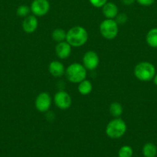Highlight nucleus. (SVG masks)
<instances>
[{"mask_svg":"<svg viewBox=\"0 0 157 157\" xmlns=\"http://www.w3.org/2000/svg\"><path fill=\"white\" fill-rule=\"evenodd\" d=\"M89 35L83 26H74L69 29L66 33V41L70 44L72 47L78 48L84 45L88 41Z\"/></svg>","mask_w":157,"mask_h":157,"instance_id":"nucleus-1","label":"nucleus"},{"mask_svg":"<svg viewBox=\"0 0 157 157\" xmlns=\"http://www.w3.org/2000/svg\"><path fill=\"white\" fill-rule=\"evenodd\" d=\"M127 130L126 122L120 117L114 118L108 123L106 127V133L111 139H119L123 136Z\"/></svg>","mask_w":157,"mask_h":157,"instance_id":"nucleus-2","label":"nucleus"},{"mask_svg":"<svg viewBox=\"0 0 157 157\" xmlns=\"http://www.w3.org/2000/svg\"><path fill=\"white\" fill-rule=\"evenodd\" d=\"M66 78L68 81L73 84H78L85 80L87 76V70L79 63H72L66 69Z\"/></svg>","mask_w":157,"mask_h":157,"instance_id":"nucleus-3","label":"nucleus"},{"mask_svg":"<svg viewBox=\"0 0 157 157\" xmlns=\"http://www.w3.org/2000/svg\"><path fill=\"white\" fill-rule=\"evenodd\" d=\"M155 75V68L152 64L146 61H142L135 65L134 75L141 81H149Z\"/></svg>","mask_w":157,"mask_h":157,"instance_id":"nucleus-4","label":"nucleus"},{"mask_svg":"<svg viewBox=\"0 0 157 157\" xmlns=\"http://www.w3.org/2000/svg\"><path fill=\"white\" fill-rule=\"evenodd\" d=\"M99 32L104 38L107 40H112L118 35L119 25L115 19L106 18L100 23Z\"/></svg>","mask_w":157,"mask_h":157,"instance_id":"nucleus-5","label":"nucleus"},{"mask_svg":"<svg viewBox=\"0 0 157 157\" xmlns=\"http://www.w3.org/2000/svg\"><path fill=\"white\" fill-rule=\"evenodd\" d=\"M52 98L47 92H41L37 95L35 100V109L40 113H46L50 109Z\"/></svg>","mask_w":157,"mask_h":157,"instance_id":"nucleus-6","label":"nucleus"},{"mask_svg":"<svg viewBox=\"0 0 157 157\" xmlns=\"http://www.w3.org/2000/svg\"><path fill=\"white\" fill-rule=\"evenodd\" d=\"M31 12L36 17H42L49 12L50 3L49 0H33L30 6Z\"/></svg>","mask_w":157,"mask_h":157,"instance_id":"nucleus-7","label":"nucleus"},{"mask_svg":"<svg viewBox=\"0 0 157 157\" xmlns=\"http://www.w3.org/2000/svg\"><path fill=\"white\" fill-rule=\"evenodd\" d=\"M54 104L60 110H68L72 105V98L66 91L59 90L54 96Z\"/></svg>","mask_w":157,"mask_h":157,"instance_id":"nucleus-8","label":"nucleus"},{"mask_svg":"<svg viewBox=\"0 0 157 157\" xmlns=\"http://www.w3.org/2000/svg\"><path fill=\"white\" fill-rule=\"evenodd\" d=\"M99 64V57L94 51H88L83 57V65L86 70L93 71L98 67Z\"/></svg>","mask_w":157,"mask_h":157,"instance_id":"nucleus-9","label":"nucleus"},{"mask_svg":"<svg viewBox=\"0 0 157 157\" xmlns=\"http://www.w3.org/2000/svg\"><path fill=\"white\" fill-rule=\"evenodd\" d=\"M55 52L59 59H66L72 53V46L66 41L58 42L55 45Z\"/></svg>","mask_w":157,"mask_h":157,"instance_id":"nucleus-10","label":"nucleus"},{"mask_svg":"<svg viewBox=\"0 0 157 157\" xmlns=\"http://www.w3.org/2000/svg\"><path fill=\"white\" fill-rule=\"evenodd\" d=\"M38 19H37V17L35 16L34 15H29L26 18H24L22 24L23 31L28 34L35 32L36 31L37 28H38Z\"/></svg>","mask_w":157,"mask_h":157,"instance_id":"nucleus-11","label":"nucleus"},{"mask_svg":"<svg viewBox=\"0 0 157 157\" xmlns=\"http://www.w3.org/2000/svg\"><path fill=\"white\" fill-rule=\"evenodd\" d=\"M49 72L54 78H60L66 73L65 66L61 61H52L49 64Z\"/></svg>","mask_w":157,"mask_h":157,"instance_id":"nucleus-12","label":"nucleus"},{"mask_svg":"<svg viewBox=\"0 0 157 157\" xmlns=\"http://www.w3.org/2000/svg\"><path fill=\"white\" fill-rule=\"evenodd\" d=\"M102 11L106 18H109V19H115L119 13L118 6L112 2H107L102 7Z\"/></svg>","mask_w":157,"mask_h":157,"instance_id":"nucleus-13","label":"nucleus"},{"mask_svg":"<svg viewBox=\"0 0 157 157\" xmlns=\"http://www.w3.org/2000/svg\"><path fill=\"white\" fill-rule=\"evenodd\" d=\"M92 82L89 80H83L78 83V91L82 95H88L92 92Z\"/></svg>","mask_w":157,"mask_h":157,"instance_id":"nucleus-14","label":"nucleus"},{"mask_svg":"<svg viewBox=\"0 0 157 157\" xmlns=\"http://www.w3.org/2000/svg\"><path fill=\"white\" fill-rule=\"evenodd\" d=\"M109 113L114 118H119L123 113V107L119 102H112L109 105Z\"/></svg>","mask_w":157,"mask_h":157,"instance_id":"nucleus-15","label":"nucleus"},{"mask_svg":"<svg viewBox=\"0 0 157 157\" xmlns=\"http://www.w3.org/2000/svg\"><path fill=\"white\" fill-rule=\"evenodd\" d=\"M143 154L144 157H155L157 147L152 143H147L143 147Z\"/></svg>","mask_w":157,"mask_h":157,"instance_id":"nucleus-16","label":"nucleus"},{"mask_svg":"<svg viewBox=\"0 0 157 157\" xmlns=\"http://www.w3.org/2000/svg\"><path fill=\"white\" fill-rule=\"evenodd\" d=\"M66 33L67 32L62 29H55L52 32V38L55 42H62L66 40Z\"/></svg>","mask_w":157,"mask_h":157,"instance_id":"nucleus-17","label":"nucleus"},{"mask_svg":"<svg viewBox=\"0 0 157 157\" xmlns=\"http://www.w3.org/2000/svg\"><path fill=\"white\" fill-rule=\"evenodd\" d=\"M146 42L150 47L157 48V29L149 30L146 35Z\"/></svg>","mask_w":157,"mask_h":157,"instance_id":"nucleus-18","label":"nucleus"},{"mask_svg":"<svg viewBox=\"0 0 157 157\" xmlns=\"http://www.w3.org/2000/svg\"><path fill=\"white\" fill-rule=\"evenodd\" d=\"M133 155V150L130 146H123L118 152L119 157H132Z\"/></svg>","mask_w":157,"mask_h":157,"instance_id":"nucleus-19","label":"nucleus"},{"mask_svg":"<svg viewBox=\"0 0 157 157\" xmlns=\"http://www.w3.org/2000/svg\"><path fill=\"white\" fill-rule=\"evenodd\" d=\"M30 12V7L26 6V5H21L16 9L17 15L19 17H22V18H26V17H27L28 15H29Z\"/></svg>","mask_w":157,"mask_h":157,"instance_id":"nucleus-20","label":"nucleus"},{"mask_svg":"<svg viewBox=\"0 0 157 157\" xmlns=\"http://www.w3.org/2000/svg\"><path fill=\"white\" fill-rule=\"evenodd\" d=\"M115 21L118 25H124L128 21V15L125 13H118L115 18Z\"/></svg>","mask_w":157,"mask_h":157,"instance_id":"nucleus-21","label":"nucleus"},{"mask_svg":"<svg viewBox=\"0 0 157 157\" xmlns=\"http://www.w3.org/2000/svg\"><path fill=\"white\" fill-rule=\"evenodd\" d=\"M90 4L95 8H102L106 2L108 0H89Z\"/></svg>","mask_w":157,"mask_h":157,"instance_id":"nucleus-22","label":"nucleus"},{"mask_svg":"<svg viewBox=\"0 0 157 157\" xmlns=\"http://www.w3.org/2000/svg\"><path fill=\"white\" fill-rule=\"evenodd\" d=\"M140 6H149L152 5L155 0H135Z\"/></svg>","mask_w":157,"mask_h":157,"instance_id":"nucleus-23","label":"nucleus"},{"mask_svg":"<svg viewBox=\"0 0 157 157\" xmlns=\"http://www.w3.org/2000/svg\"><path fill=\"white\" fill-rule=\"evenodd\" d=\"M135 1V0H121L123 4L125 6H131V5L133 4Z\"/></svg>","mask_w":157,"mask_h":157,"instance_id":"nucleus-24","label":"nucleus"},{"mask_svg":"<svg viewBox=\"0 0 157 157\" xmlns=\"http://www.w3.org/2000/svg\"><path fill=\"white\" fill-rule=\"evenodd\" d=\"M154 83H155V85L157 86V75H155V76H154Z\"/></svg>","mask_w":157,"mask_h":157,"instance_id":"nucleus-25","label":"nucleus"}]
</instances>
